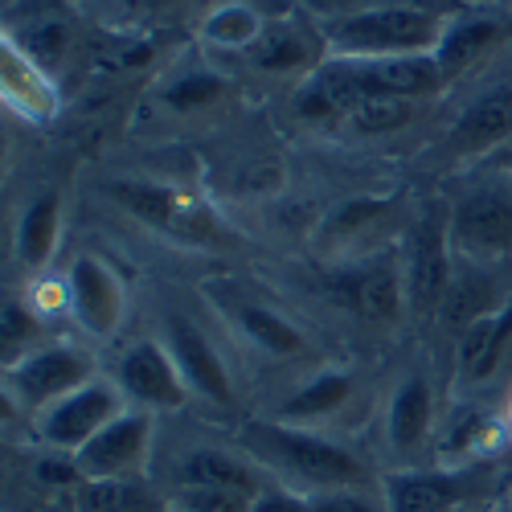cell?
I'll list each match as a JSON object with an SVG mask.
<instances>
[{
	"label": "cell",
	"mask_w": 512,
	"mask_h": 512,
	"mask_svg": "<svg viewBox=\"0 0 512 512\" xmlns=\"http://www.w3.org/2000/svg\"><path fill=\"white\" fill-rule=\"evenodd\" d=\"M234 443L263 467L271 476V484L304 492V496L369 484L365 459L340 439H332L328 431H312V426H295V422H279L271 414H254L238 426Z\"/></svg>",
	"instance_id": "1"
},
{
	"label": "cell",
	"mask_w": 512,
	"mask_h": 512,
	"mask_svg": "<svg viewBox=\"0 0 512 512\" xmlns=\"http://www.w3.org/2000/svg\"><path fill=\"white\" fill-rule=\"evenodd\" d=\"M455 9L435 5H381L365 13H345L312 21L328 58H398V54H435L443 25Z\"/></svg>",
	"instance_id": "2"
},
{
	"label": "cell",
	"mask_w": 512,
	"mask_h": 512,
	"mask_svg": "<svg viewBox=\"0 0 512 512\" xmlns=\"http://www.w3.org/2000/svg\"><path fill=\"white\" fill-rule=\"evenodd\" d=\"M484 70L439 136V152L451 164H484L512 136V41Z\"/></svg>",
	"instance_id": "3"
},
{
	"label": "cell",
	"mask_w": 512,
	"mask_h": 512,
	"mask_svg": "<svg viewBox=\"0 0 512 512\" xmlns=\"http://www.w3.org/2000/svg\"><path fill=\"white\" fill-rule=\"evenodd\" d=\"M451 246L459 259L512 263V173L476 168L451 201Z\"/></svg>",
	"instance_id": "4"
},
{
	"label": "cell",
	"mask_w": 512,
	"mask_h": 512,
	"mask_svg": "<svg viewBox=\"0 0 512 512\" xmlns=\"http://www.w3.org/2000/svg\"><path fill=\"white\" fill-rule=\"evenodd\" d=\"M455 246H451V201H426L402 238V275H406V304L414 324H435L439 304L451 283Z\"/></svg>",
	"instance_id": "5"
},
{
	"label": "cell",
	"mask_w": 512,
	"mask_h": 512,
	"mask_svg": "<svg viewBox=\"0 0 512 512\" xmlns=\"http://www.w3.org/2000/svg\"><path fill=\"white\" fill-rule=\"evenodd\" d=\"M500 472L496 463L480 467H443V463H422V467H394L381 480L390 512H451L459 504H488L492 476Z\"/></svg>",
	"instance_id": "6"
},
{
	"label": "cell",
	"mask_w": 512,
	"mask_h": 512,
	"mask_svg": "<svg viewBox=\"0 0 512 512\" xmlns=\"http://www.w3.org/2000/svg\"><path fill=\"white\" fill-rule=\"evenodd\" d=\"M91 377L99 373L87 349L70 345V340H46V345H37L21 361L5 365V398L25 414H41L70 390L87 386Z\"/></svg>",
	"instance_id": "7"
},
{
	"label": "cell",
	"mask_w": 512,
	"mask_h": 512,
	"mask_svg": "<svg viewBox=\"0 0 512 512\" xmlns=\"http://www.w3.org/2000/svg\"><path fill=\"white\" fill-rule=\"evenodd\" d=\"M127 406H132V402H127V394L115 386V377H91L87 386L70 390L54 406L33 414V439L46 451L78 455Z\"/></svg>",
	"instance_id": "8"
},
{
	"label": "cell",
	"mask_w": 512,
	"mask_h": 512,
	"mask_svg": "<svg viewBox=\"0 0 512 512\" xmlns=\"http://www.w3.org/2000/svg\"><path fill=\"white\" fill-rule=\"evenodd\" d=\"M439 422L443 414H439L435 377L426 369H406L394 394L386 398V410H381V443L394 455V463L422 467V451L435 447Z\"/></svg>",
	"instance_id": "9"
},
{
	"label": "cell",
	"mask_w": 512,
	"mask_h": 512,
	"mask_svg": "<svg viewBox=\"0 0 512 512\" xmlns=\"http://www.w3.org/2000/svg\"><path fill=\"white\" fill-rule=\"evenodd\" d=\"M66 316L87 340H111L127 320V283L103 254H74L62 271Z\"/></svg>",
	"instance_id": "10"
},
{
	"label": "cell",
	"mask_w": 512,
	"mask_h": 512,
	"mask_svg": "<svg viewBox=\"0 0 512 512\" xmlns=\"http://www.w3.org/2000/svg\"><path fill=\"white\" fill-rule=\"evenodd\" d=\"M156 439V414L127 406L74 455L82 480H144Z\"/></svg>",
	"instance_id": "11"
},
{
	"label": "cell",
	"mask_w": 512,
	"mask_h": 512,
	"mask_svg": "<svg viewBox=\"0 0 512 512\" xmlns=\"http://www.w3.org/2000/svg\"><path fill=\"white\" fill-rule=\"evenodd\" d=\"M512 41V13L500 5H463L447 17L443 37L435 46V62L447 78V87L467 74L488 66L504 46Z\"/></svg>",
	"instance_id": "12"
},
{
	"label": "cell",
	"mask_w": 512,
	"mask_h": 512,
	"mask_svg": "<svg viewBox=\"0 0 512 512\" xmlns=\"http://www.w3.org/2000/svg\"><path fill=\"white\" fill-rule=\"evenodd\" d=\"M115 386L127 394V402L140 406V410H152V414H177L193 402L185 377L168 353L164 340H132L119 361H115Z\"/></svg>",
	"instance_id": "13"
},
{
	"label": "cell",
	"mask_w": 512,
	"mask_h": 512,
	"mask_svg": "<svg viewBox=\"0 0 512 512\" xmlns=\"http://www.w3.org/2000/svg\"><path fill=\"white\" fill-rule=\"evenodd\" d=\"M160 340L168 345V353H173L193 402L218 406V410L234 406V373L218 349V340H213L197 320H189L185 312H168Z\"/></svg>",
	"instance_id": "14"
},
{
	"label": "cell",
	"mask_w": 512,
	"mask_h": 512,
	"mask_svg": "<svg viewBox=\"0 0 512 512\" xmlns=\"http://www.w3.org/2000/svg\"><path fill=\"white\" fill-rule=\"evenodd\" d=\"M209 304H213V312H222L234 324V332L254 353L275 357V361H295L308 353V332L267 300H254V295L222 283V291L218 287L209 291Z\"/></svg>",
	"instance_id": "15"
},
{
	"label": "cell",
	"mask_w": 512,
	"mask_h": 512,
	"mask_svg": "<svg viewBox=\"0 0 512 512\" xmlns=\"http://www.w3.org/2000/svg\"><path fill=\"white\" fill-rule=\"evenodd\" d=\"M512 300V263H476V259H459L451 267V283L439 304L435 328L459 336L467 324L484 320L488 312L504 308Z\"/></svg>",
	"instance_id": "16"
},
{
	"label": "cell",
	"mask_w": 512,
	"mask_h": 512,
	"mask_svg": "<svg viewBox=\"0 0 512 512\" xmlns=\"http://www.w3.org/2000/svg\"><path fill=\"white\" fill-rule=\"evenodd\" d=\"M259 74H271V78H308L324 58V41H320V29L295 9V17H271L263 37L242 54Z\"/></svg>",
	"instance_id": "17"
},
{
	"label": "cell",
	"mask_w": 512,
	"mask_h": 512,
	"mask_svg": "<svg viewBox=\"0 0 512 512\" xmlns=\"http://www.w3.org/2000/svg\"><path fill=\"white\" fill-rule=\"evenodd\" d=\"M361 394V377L345 365H320L312 369L291 394L279 398L271 418L295 422V426H312V431H328V426L345 414Z\"/></svg>",
	"instance_id": "18"
},
{
	"label": "cell",
	"mask_w": 512,
	"mask_h": 512,
	"mask_svg": "<svg viewBox=\"0 0 512 512\" xmlns=\"http://www.w3.org/2000/svg\"><path fill=\"white\" fill-rule=\"evenodd\" d=\"M508 357H512V300L504 308L488 312L484 320L467 324L455 336L451 373H455V381L467 394H476V390H488L492 381L500 377Z\"/></svg>",
	"instance_id": "19"
},
{
	"label": "cell",
	"mask_w": 512,
	"mask_h": 512,
	"mask_svg": "<svg viewBox=\"0 0 512 512\" xmlns=\"http://www.w3.org/2000/svg\"><path fill=\"white\" fill-rule=\"evenodd\" d=\"M0 99H5L9 115L33 127L54 123L62 111V91L54 74L33 62L13 37H5V46H0Z\"/></svg>",
	"instance_id": "20"
},
{
	"label": "cell",
	"mask_w": 512,
	"mask_h": 512,
	"mask_svg": "<svg viewBox=\"0 0 512 512\" xmlns=\"http://www.w3.org/2000/svg\"><path fill=\"white\" fill-rule=\"evenodd\" d=\"M349 308L365 324H398L410 316L402 254H369L349 275Z\"/></svg>",
	"instance_id": "21"
},
{
	"label": "cell",
	"mask_w": 512,
	"mask_h": 512,
	"mask_svg": "<svg viewBox=\"0 0 512 512\" xmlns=\"http://www.w3.org/2000/svg\"><path fill=\"white\" fill-rule=\"evenodd\" d=\"M173 480L189 488H238L250 496L271 488V476L238 443L234 447H189L173 467Z\"/></svg>",
	"instance_id": "22"
},
{
	"label": "cell",
	"mask_w": 512,
	"mask_h": 512,
	"mask_svg": "<svg viewBox=\"0 0 512 512\" xmlns=\"http://www.w3.org/2000/svg\"><path fill=\"white\" fill-rule=\"evenodd\" d=\"M62 193L58 189H41L29 197L13 222V259L21 263L25 275H41L54 263V250L62 238Z\"/></svg>",
	"instance_id": "23"
},
{
	"label": "cell",
	"mask_w": 512,
	"mask_h": 512,
	"mask_svg": "<svg viewBox=\"0 0 512 512\" xmlns=\"http://www.w3.org/2000/svg\"><path fill=\"white\" fill-rule=\"evenodd\" d=\"M267 13L254 9L250 0H218L197 25V41L218 54H246L267 29Z\"/></svg>",
	"instance_id": "24"
},
{
	"label": "cell",
	"mask_w": 512,
	"mask_h": 512,
	"mask_svg": "<svg viewBox=\"0 0 512 512\" xmlns=\"http://www.w3.org/2000/svg\"><path fill=\"white\" fill-rule=\"evenodd\" d=\"M426 115L422 99H402V95H369L361 99L336 127H345L349 136L361 140H377V136H398L406 127H414V119Z\"/></svg>",
	"instance_id": "25"
},
{
	"label": "cell",
	"mask_w": 512,
	"mask_h": 512,
	"mask_svg": "<svg viewBox=\"0 0 512 512\" xmlns=\"http://www.w3.org/2000/svg\"><path fill=\"white\" fill-rule=\"evenodd\" d=\"M226 91H230V82H226L218 70H209V66H181L177 74H168V78L160 82L164 107H173L177 115L205 111V107L218 103Z\"/></svg>",
	"instance_id": "26"
},
{
	"label": "cell",
	"mask_w": 512,
	"mask_h": 512,
	"mask_svg": "<svg viewBox=\"0 0 512 512\" xmlns=\"http://www.w3.org/2000/svg\"><path fill=\"white\" fill-rule=\"evenodd\" d=\"M386 213H390V201H381V197H357V201H345V205L332 209L328 218H324L320 238H328V242L340 246V250L365 246V234L386 222Z\"/></svg>",
	"instance_id": "27"
},
{
	"label": "cell",
	"mask_w": 512,
	"mask_h": 512,
	"mask_svg": "<svg viewBox=\"0 0 512 512\" xmlns=\"http://www.w3.org/2000/svg\"><path fill=\"white\" fill-rule=\"evenodd\" d=\"M111 197L123 209H132L140 222L156 226V230H177L181 226V201H177L173 189H164V185H152V181H115Z\"/></svg>",
	"instance_id": "28"
},
{
	"label": "cell",
	"mask_w": 512,
	"mask_h": 512,
	"mask_svg": "<svg viewBox=\"0 0 512 512\" xmlns=\"http://www.w3.org/2000/svg\"><path fill=\"white\" fill-rule=\"evenodd\" d=\"M37 345H46V340H41V312L29 304V295L25 300L9 295L5 316H0V357H5V365H13L25 353H33Z\"/></svg>",
	"instance_id": "29"
},
{
	"label": "cell",
	"mask_w": 512,
	"mask_h": 512,
	"mask_svg": "<svg viewBox=\"0 0 512 512\" xmlns=\"http://www.w3.org/2000/svg\"><path fill=\"white\" fill-rule=\"evenodd\" d=\"M74 504L78 512H148L140 480H82Z\"/></svg>",
	"instance_id": "30"
},
{
	"label": "cell",
	"mask_w": 512,
	"mask_h": 512,
	"mask_svg": "<svg viewBox=\"0 0 512 512\" xmlns=\"http://www.w3.org/2000/svg\"><path fill=\"white\" fill-rule=\"evenodd\" d=\"M5 37H13L17 46H21L33 62L46 66V70H54V66L66 58V46H70V33H66V25H62L58 17H37V21H29L25 33L9 25Z\"/></svg>",
	"instance_id": "31"
},
{
	"label": "cell",
	"mask_w": 512,
	"mask_h": 512,
	"mask_svg": "<svg viewBox=\"0 0 512 512\" xmlns=\"http://www.w3.org/2000/svg\"><path fill=\"white\" fill-rule=\"evenodd\" d=\"M168 508H181V512H250L254 496L238 492V488H189V484H173L164 500Z\"/></svg>",
	"instance_id": "32"
},
{
	"label": "cell",
	"mask_w": 512,
	"mask_h": 512,
	"mask_svg": "<svg viewBox=\"0 0 512 512\" xmlns=\"http://www.w3.org/2000/svg\"><path fill=\"white\" fill-rule=\"evenodd\" d=\"M312 512H390L386 492L381 484H357V488H332V492H316L308 496Z\"/></svg>",
	"instance_id": "33"
},
{
	"label": "cell",
	"mask_w": 512,
	"mask_h": 512,
	"mask_svg": "<svg viewBox=\"0 0 512 512\" xmlns=\"http://www.w3.org/2000/svg\"><path fill=\"white\" fill-rule=\"evenodd\" d=\"M295 9L312 21H328V17H345V13H365V9H381V5H435V9H463L459 0H291Z\"/></svg>",
	"instance_id": "34"
},
{
	"label": "cell",
	"mask_w": 512,
	"mask_h": 512,
	"mask_svg": "<svg viewBox=\"0 0 512 512\" xmlns=\"http://www.w3.org/2000/svg\"><path fill=\"white\" fill-rule=\"evenodd\" d=\"M250 512H312V508H308V496L304 492H291V488L271 484V488H263L259 496H254Z\"/></svg>",
	"instance_id": "35"
},
{
	"label": "cell",
	"mask_w": 512,
	"mask_h": 512,
	"mask_svg": "<svg viewBox=\"0 0 512 512\" xmlns=\"http://www.w3.org/2000/svg\"><path fill=\"white\" fill-rule=\"evenodd\" d=\"M476 168H500V173H512V136H508L484 164H476Z\"/></svg>",
	"instance_id": "36"
},
{
	"label": "cell",
	"mask_w": 512,
	"mask_h": 512,
	"mask_svg": "<svg viewBox=\"0 0 512 512\" xmlns=\"http://www.w3.org/2000/svg\"><path fill=\"white\" fill-rule=\"evenodd\" d=\"M140 5H144L148 13H164V9H173L177 0H140Z\"/></svg>",
	"instance_id": "37"
},
{
	"label": "cell",
	"mask_w": 512,
	"mask_h": 512,
	"mask_svg": "<svg viewBox=\"0 0 512 512\" xmlns=\"http://www.w3.org/2000/svg\"><path fill=\"white\" fill-rule=\"evenodd\" d=\"M451 512H492V504H459V508H451Z\"/></svg>",
	"instance_id": "38"
},
{
	"label": "cell",
	"mask_w": 512,
	"mask_h": 512,
	"mask_svg": "<svg viewBox=\"0 0 512 512\" xmlns=\"http://www.w3.org/2000/svg\"><path fill=\"white\" fill-rule=\"evenodd\" d=\"M504 418H508V431H512V394H508V406H504Z\"/></svg>",
	"instance_id": "39"
},
{
	"label": "cell",
	"mask_w": 512,
	"mask_h": 512,
	"mask_svg": "<svg viewBox=\"0 0 512 512\" xmlns=\"http://www.w3.org/2000/svg\"><path fill=\"white\" fill-rule=\"evenodd\" d=\"M463 5H496V0H463Z\"/></svg>",
	"instance_id": "40"
},
{
	"label": "cell",
	"mask_w": 512,
	"mask_h": 512,
	"mask_svg": "<svg viewBox=\"0 0 512 512\" xmlns=\"http://www.w3.org/2000/svg\"><path fill=\"white\" fill-rule=\"evenodd\" d=\"M496 5H500L504 13H512V0H496Z\"/></svg>",
	"instance_id": "41"
},
{
	"label": "cell",
	"mask_w": 512,
	"mask_h": 512,
	"mask_svg": "<svg viewBox=\"0 0 512 512\" xmlns=\"http://www.w3.org/2000/svg\"><path fill=\"white\" fill-rule=\"evenodd\" d=\"M87 5H99V9H103V5H107V0H87Z\"/></svg>",
	"instance_id": "42"
},
{
	"label": "cell",
	"mask_w": 512,
	"mask_h": 512,
	"mask_svg": "<svg viewBox=\"0 0 512 512\" xmlns=\"http://www.w3.org/2000/svg\"><path fill=\"white\" fill-rule=\"evenodd\" d=\"M160 512H181V508H168V504H164V508H160Z\"/></svg>",
	"instance_id": "43"
},
{
	"label": "cell",
	"mask_w": 512,
	"mask_h": 512,
	"mask_svg": "<svg viewBox=\"0 0 512 512\" xmlns=\"http://www.w3.org/2000/svg\"><path fill=\"white\" fill-rule=\"evenodd\" d=\"M492 512H512V508H492Z\"/></svg>",
	"instance_id": "44"
}]
</instances>
